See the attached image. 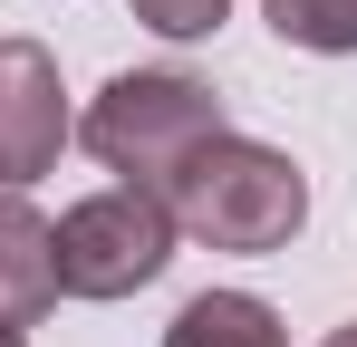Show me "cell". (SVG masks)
Wrapping results in <instances>:
<instances>
[{
  "instance_id": "cell-1",
  "label": "cell",
  "mask_w": 357,
  "mask_h": 347,
  "mask_svg": "<svg viewBox=\"0 0 357 347\" xmlns=\"http://www.w3.org/2000/svg\"><path fill=\"white\" fill-rule=\"evenodd\" d=\"M155 193H165L174 231L203 241V251H290L299 222H309V174L280 145H251L232 125L213 145H193Z\"/></svg>"
},
{
  "instance_id": "cell-2",
  "label": "cell",
  "mask_w": 357,
  "mask_h": 347,
  "mask_svg": "<svg viewBox=\"0 0 357 347\" xmlns=\"http://www.w3.org/2000/svg\"><path fill=\"white\" fill-rule=\"evenodd\" d=\"M213 135H222V97H213L203 77H183V68L107 77L97 107H87V125H77V145L107 174H126V183H165V174H174L193 145H213Z\"/></svg>"
},
{
  "instance_id": "cell-3",
  "label": "cell",
  "mask_w": 357,
  "mask_h": 347,
  "mask_svg": "<svg viewBox=\"0 0 357 347\" xmlns=\"http://www.w3.org/2000/svg\"><path fill=\"white\" fill-rule=\"evenodd\" d=\"M49 251H59V289L68 299H135L145 280H165V261H174V213H165L155 183H107L68 222H49Z\"/></svg>"
},
{
  "instance_id": "cell-4",
  "label": "cell",
  "mask_w": 357,
  "mask_h": 347,
  "mask_svg": "<svg viewBox=\"0 0 357 347\" xmlns=\"http://www.w3.org/2000/svg\"><path fill=\"white\" fill-rule=\"evenodd\" d=\"M68 145V87L39 39H0V183H39Z\"/></svg>"
},
{
  "instance_id": "cell-5",
  "label": "cell",
  "mask_w": 357,
  "mask_h": 347,
  "mask_svg": "<svg viewBox=\"0 0 357 347\" xmlns=\"http://www.w3.org/2000/svg\"><path fill=\"white\" fill-rule=\"evenodd\" d=\"M59 309V251L29 193H0V328H39Z\"/></svg>"
},
{
  "instance_id": "cell-6",
  "label": "cell",
  "mask_w": 357,
  "mask_h": 347,
  "mask_svg": "<svg viewBox=\"0 0 357 347\" xmlns=\"http://www.w3.org/2000/svg\"><path fill=\"white\" fill-rule=\"evenodd\" d=\"M165 347H290L280 338V309L271 299H251V289H203V299H183Z\"/></svg>"
},
{
  "instance_id": "cell-7",
  "label": "cell",
  "mask_w": 357,
  "mask_h": 347,
  "mask_svg": "<svg viewBox=\"0 0 357 347\" xmlns=\"http://www.w3.org/2000/svg\"><path fill=\"white\" fill-rule=\"evenodd\" d=\"M271 29L290 49H319V58H357V0H261Z\"/></svg>"
},
{
  "instance_id": "cell-8",
  "label": "cell",
  "mask_w": 357,
  "mask_h": 347,
  "mask_svg": "<svg viewBox=\"0 0 357 347\" xmlns=\"http://www.w3.org/2000/svg\"><path fill=\"white\" fill-rule=\"evenodd\" d=\"M135 20H145L155 39H213V29L232 20V0H135Z\"/></svg>"
},
{
  "instance_id": "cell-9",
  "label": "cell",
  "mask_w": 357,
  "mask_h": 347,
  "mask_svg": "<svg viewBox=\"0 0 357 347\" xmlns=\"http://www.w3.org/2000/svg\"><path fill=\"white\" fill-rule=\"evenodd\" d=\"M328 347H357V318H348V328H338V338H328Z\"/></svg>"
},
{
  "instance_id": "cell-10",
  "label": "cell",
  "mask_w": 357,
  "mask_h": 347,
  "mask_svg": "<svg viewBox=\"0 0 357 347\" xmlns=\"http://www.w3.org/2000/svg\"><path fill=\"white\" fill-rule=\"evenodd\" d=\"M0 347H29V338H20V328H0Z\"/></svg>"
}]
</instances>
